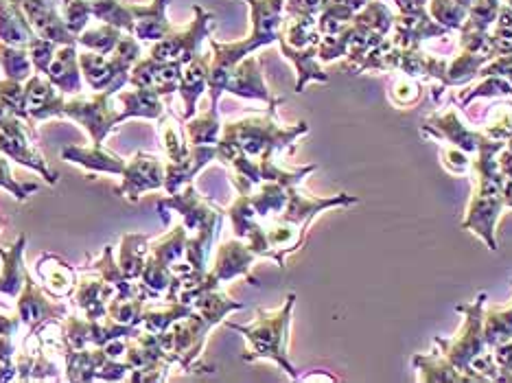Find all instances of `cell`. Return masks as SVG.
<instances>
[{
  "mask_svg": "<svg viewBox=\"0 0 512 383\" xmlns=\"http://www.w3.org/2000/svg\"><path fill=\"white\" fill-rule=\"evenodd\" d=\"M506 147L504 141H491V138H482L480 147H477V158L471 160L473 173L477 178L475 193L467 208V217L462 219V228L475 232L488 250H497V219L502 213L504 204V176L497 165V154Z\"/></svg>",
  "mask_w": 512,
  "mask_h": 383,
  "instance_id": "1",
  "label": "cell"
},
{
  "mask_svg": "<svg viewBox=\"0 0 512 383\" xmlns=\"http://www.w3.org/2000/svg\"><path fill=\"white\" fill-rule=\"evenodd\" d=\"M296 296L289 294L287 303L278 311H265L256 309V322L250 327H239V324H228L230 329L246 335L248 340V353L243 355L246 362H256V359H272L283 370H287L289 377L296 379V368L289 362L287 353V331H289V320H292V309H294Z\"/></svg>",
  "mask_w": 512,
  "mask_h": 383,
  "instance_id": "2",
  "label": "cell"
},
{
  "mask_svg": "<svg viewBox=\"0 0 512 383\" xmlns=\"http://www.w3.org/2000/svg\"><path fill=\"white\" fill-rule=\"evenodd\" d=\"M421 97H423V86L410 75L399 77L390 90V101L397 108H410L414 103L421 101Z\"/></svg>",
  "mask_w": 512,
  "mask_h": 383,
  "instance_id": "15",
  "label": "cell"
},
{
  "mask_svg": "<svg viewBox=\"0 0 512 383\" xmlns=\"http://www.w3.org/2000/svg\"><path fill=\"white\" fill-rule=\"evenodd\" d=\"M226 90L232 95L246 97V99H261L267 103H274L278 99H272L263 84V75L259 68V60L256 57H248V60L239 62L226 81Z\"/></svg>",
  "mask_w": 512,
  "mask_h": 383,
  "instance_id": "5",
  "label": "cell"
},
{
  "mask_svg": "<svg viewBox=\"0 0 512 383\" xmlns=\"http://www.w3.org/2000/svg\"><path fill=\"white\" fill-rule=\"evenodd\" d=\"M429 16H432L438 25L453 31L464 25V20L469 18V9L460 5L458 0H432V3H429Z\"/></svg>",
  "mask_w": 512,
  "mask_h": 383,
  "instance_id": "12",
  "label": "cell"
},
{
  "mask_svg": "<svg viewBox=\"0 0 512 383\" xmlns=\"http://www.w3.org/2000/svg\"><path fill=\"white\" fill-rule=\"evenodd\" d=\"M458 3H460V5H464V7H467V9H471V7H473V3H475V0H458Z\"/></svg>",
  "mask_w": 512,
  "mask_h": 383,
  "instance_id": "21",
  "label": "cell"
},
{
  "mask_svg": "<svg viewBox=\"0 0 512 383\" xmlns=\"http://www.w3.org/2000/svg\"><path fill=\"white\" fill-rule=\"evenodd\" d=\"M414 368L418 370V379L421 381H471L467 373H462V370L453 366L440 351H434L432 355H416Z\"/></svg>",
  "mask_w": 512,
  "mask_h": 383,
  "instance_id": "7",
  "label": "cell"
},
{
  "mask_svg": "<svg viewBox=\"0 0 512 383\" xmlns=\"http://www.w3.org/2000/svg\"><path fill=\"white\" fill-rule=\"evenodd\" d=\"M512 338V305L499 307L484 313V342L488 348H495Z\"/></svg>",
  "mask_w": 512,
  "mask_h": 383,
  "instance_id": "10",
  "label": "cell"
},
{
  "mask_svg": "<svg viewBox=\"0 0 512 383\" xmlns=\"http://www.w3.org/2000/svg\"><path fill=\"white\" fill-rule=\"evenodd\" d=\"M40 274L44 276L46 287H49L53 294L62 296V294H68V292H71V287H73V276H71V270H68L64 263L49 265V268H46L44 263H40Z\"/></svg>",
  "mask_w": 512,
  "mask_h": 383,
  "instance_id": "16",
  "label": "cell"
},
{
  "mask_svg": "<svg viewBox=\"0 0 512 383\" xmlns=\"http://www.w3.org/2000/svg\"><path fill=\"white\" fill-rule=\"evenodd\" d=\"M491 351H493V359L499 373L497 381H512V338L497 344L495 348H491Z\"/></svg>",
  "mask_w": 512,
  "mask_h": 383,
  "instance_id": "18",
  "label": "cell"
},
{
  "mask_svg": "<svg viewBox=\"0 0 512 383\" xmlns=\"http://www.w3.org/2000/svg\"><path fill=\"white\" fill-rule=\"evenodd\" d=\"M442 165L453 176H460V173H467L471 169V158L467 156V152H462L458 147H445L440 154Z\"/></svg>",
  "mask_w": 512,
  "mask_h": 383,
  "instance_id": "17",
  "label": "cell"
},
{
  "mask_svg": "<svg viewBox=\"0 0 512 383\" xmlns=\"http://www.w3.org/2000/svg\"><path fill=\"white\" fill-rule=\"evenodd\" d=\"M495 60L493 55L488 53H469V51H462L456 60H453L447 68V77H445V88H451V86H464L469 84L471 79H475L477 75H480L482 68Z\"/></svg>",
  "mask_w": 512,
  "mask_h": 383,
  "instance_id": "8",
  "label": "cell"
},
{
  "mask_svg": "<svg viewBox=\"0 0 512 383\" xmlns=\"http://www.w3.org/2000/svg\"><path fill=\"white\" fill-rule=\"evenodd\" d=\"M186 130H189V141L193 145H217V136H219L217 106H213L206 114H202L200 119L191 121L186 125Z\"/></svg>",
  "mask_w": 512,
  "mask_h": 383,
  "instance_id": "13",
  "label": "cell"
},
{
  "mask_svg": "<svg viewBox=\"0 0 512 383\" xmlns=\"http://www.w3.org/2000/svg\"><path fill=\"white\" fill-rule=\"evenodd\" d=\"M421 132L425 136L438 138V141H445L451 147H458L467 154H475L477 147H480V141L484 138L482 132L469 130V127L460 121L458 112L453 108H449L445 112L429 114L423 121Z\"/></svg>",
  "mask_w": 512,
  "mask_h": 383,
  "instance_id": "4",
  "label": "cell"
},
{
  "mask_svg": "<svg viewBox=\"0 0 512 383\" xmlns=\"http://www.w3.org/2000/svg\"><path fill=\"white\" fill-rule=\"evenodd\" d=\"M484 305H486L484 292L477 296L473 303L458 305L456 311L464 316V324L456 338L434 340V344L440 348V353L445 355L458 370H462V373H467L471 381H475V377L469 373V364L488 348L484 342Z\"/></svg>",
  "mask_w": 512,
  "mask_h": 383,
  "instance_id": "3",
  "label": "cell"
},
{
  "mask_svg": "<svg viewBox=\"0 0 512 383\" xmlns=\"http://www.w3.org/2000/svg\"><path fill=\"white\" fill-rule=\"evenodd\" d=\"M491 141H510L512 138V101H497L495 106L486 112L484 132Z\"/></svg>",
  "mask_w": 512,
  "mask_h": 383,
  "instance_id": "11",
  "label": "cell"
},
{
  "mask_svg": "<svg viewBox=\"0 0 512 383\" xmlns=\"http://www.w3.org/2000/svg\"><path fill=\"white\" fill-rule=\"evenodd\" d=\"M504 204L512 208V178H504Z\"/></svg>",
  "mask_w": 512,
  "mask_h": 383,
  "instance_id": "20",
  "label": "cell"
},
{
  "mask_svg": "<svg viewBox=\"0 0 512 383\" xmlns=\"http://www.w3.org/2000/svg\"><path fill=\"white\" fill-rule=\"evenodd\" d=\"M480 97H510L512 99V84L506 77L488 75V77H484L480 86H475L469 95H464L460 99V106H469L473 99H480Z\"/></svg>",
  "mask_w": 512,
  "mask_h": 383,
  "instance_id": "14",
  "label": "cell"
},
{
  "mask_svg": "<svg viewBox=\"0 0 512 383\" xmlns=\"http://www.w3.org/2000/svg\"><path fill=\"white\" fill-rule=\"evenodd\" d=\"M394 3L399 5L401 14H416V11L425 9V3H427V0H394Z\"/></svg>",
  "mask_w": 512,
  "mask_h": 383,
  "instance_id": "19",
  "label": "cell"
},
{
  "mask_svg": "<svg viewBox=\"0 0 512 383\" xmlns=\"http://www.w3.org/2000/svg\"><path fill=\"white\" fill-rule=\"evenodd\" d=\"M254 259H256V252H252L250 246H243L239 241H228L219 248L215 268L211 274L217 278V283L230 281V278H237V276L250 278V268ZM250 281L256 285L254 278H250Z\"/></svg>",
  "mask_w": 512,
  "mask_h": 383,
  "instance_id": "6",
  "label": "cell"
},
{
  "mask_svg": "<svg viewBox=\"0 0 512 383\" xmlns=\"http://www.w3.org/2000/svg\"><path fill=\"white\" fill-rule=\"evenodd\" d=\"M208 86V57H202V60H191L189 68L182 73V84L180 92L186 103V119H191L195 114V103L200 99L204 88Z\"/></svg>",
  "mask_w": 512,
  "mask_h": 383,
  "instance_id": "9",
  "label": "cell"
}]
</instances>
